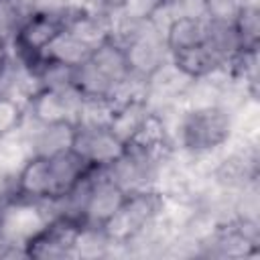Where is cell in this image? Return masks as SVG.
<instances>
[{"instance_id": "obj_4", "label": "cell", "mask_w": 260, "mask_h": 260, "mask_svg": "<svg viewBox=\"0 0 260 260\" xmlns=\"http://www.w3.org/2000/svg\"><path fill=\"white\" fill-rule=\"evenodd\" d=\"M91 51H93L91 47H87L85 43H81L79 39H75L71 32L63 28L45 45V49L41 51V57L45 61H55V63H63L69 67H77L91 57Z\"/></svg>"}, {"instance_id": "obj_6", "label": "cell", "mask_w": 260, "mask_h": 260, "mask_svg": "<svg viewBox=\"0 0 260 260\" xmlns=\"http://www.w3.org/2000/svg\"><path fill=\"white\" fill-rule=\"evenodd\" d=\"M148 114H150V108H148L146 100L130 102V104H126L114 112V118L110 122V130L116 138H120L126 144Z\"/></svg>"}, {"instance_id": "obj_11", "label": "cell", "mask_w": 260, "mask_h": 260, "mask_svg": "<svg viewBox=\"0 0 260 260\" xmlns=\"http://www.w3.org/2000/svg\"><path fill=\"white\" fill-rule=\"evenodd\" d=\"M162 4L165 0H120L122 12L136 20H148Z\"/></svg>"}, {"instance_id": "obj_8", "label": "cell", "mask_w": 260, "mask_h": 260, "mask_svg": "<svg viewBox=\"0 0 260 260\" xmlns=\"http://www.w3.org/2000/svg\"><path fill=\"white\" fill-rule=\"evenodd\" d=\"M234 26L240 35L242 41V49H256L258 43V30H260V22H258V8L256 4H242Z\"/></svg>"}, {"instance_id": "obj_10", "label": "cell", "mask_w": 260, "mask_h": 260, "mask_svg": "<svg viewBox=\"0 0 260 260\" xmlns=\"http://www.w3.org/2000/svg\"><path fill=\"white\" fill-rule=\"evenodd\" d=\"M171 18H207V0H165Z\"/></svg>"}, {"instance_id": "obj_2", "label": "cell", "mask_w": 260, "mask_h": 260, "mask_svg": "<svg viewBox=\"0 0 260 260\" xmlns=\"http://www.w3.org/2000/svg\"><path fill=\"white\" fill-rule=\"evenodd\" d=\"M83 102V93L71 83L57 89H41L26 104V114L37 122H77V114Z\"/></svg>"}, {"instance_id": "obj_5", "label": "cell", "mask_w": 260, "mask_h": 260, "mask_svg": "<svg viewBox=\"0 0 260 260\" xmlns=\"http://www.w3.org/2000/svg\"><path fill=\"white\" fill-rule=\"evenodd\" d=\"M165 41H167L169 53L205 43L207 18H175L165 32Z\"/></svg>"}, {"instance_id": "obj_9", "label": "cell", "mask_w": 260, "mask_h": 260, "mask_svg": "<svg viewBox=\"0 0 260 260\" xmlns=\"http://www.w3.org/2000/svg\"><path fill=\"white\" fill-rule=\"evenodd\" d=\"M26 104H22L16 98L0 93V138L12 132L24 118Z\"/></svg>"}, {"instance_id": "obj_1", "label": "cell", "mask_w": 260, "mask_h": 260, "mask_svg": "<svg viewBox=\"0 0 260 260\" xmlns=\"http://www.w3.org/2000/svg\"><path fill=\"white\" fill-rule=\"evenodd\" d=\"M232 112L221 106L187 110L177 124V138L185 152L197 154L223 146L232 138Z\"/></svg>"}, {"instance_id": "obj_7", "label": "cell", "mask_w": 260, "mask_h": 260, "mask_svg": "<svg viewBox=\"0 0 260 260\" xmlns=\"http://www.w3.org/2000/svg\"><path fill=\"white\" fill-rule=\"evenodd\" d=\"M73 85L83 93V98H108L112 87L116 83H112L89 59L83 61L81 65L73 67Z\"/></svg>"}, {"instance_id": "obj_3", "label": "cell", "mask_w": 260, "mask_h": 260, "mask_svg": "<svg viewBox=\"0 0 260 260\" xmlns=\"http://www.w3.org/2000/svg\"><path fill=\"white\" fill-rule=\"evenodd\" d=\"M126 144L112 134L110 128L75 126L71 150L77 152L91 167H106L122 156Z\"/></svg>"}]
</instances>
